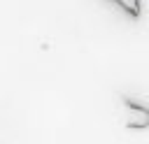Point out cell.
Returning <instances> with one entry per match:
<instances>
[{
  "mask_svg": "<svg viewBox=\"0 0 149 144\" xmlns=\"http://www.w3.org/2000/svg\"><path fill=\"white\" fill-rule=\"evenodd\" d=\"M128 105V128H147L149 125V109L142 107V105H135V102H126Z\"/></svg>",
  "mask_w": 149,
  "mask_h": 144,
  "instance_id": "1",
  "label": "cell"
},
{
  "mask_svg": "<svg viewBox=\"0 0 149 144\" xmlns=\"http://www.w3.org/2000/svg\"><path fill=\"white\" fill-rule=\"evenodd\" d=\"M114 2H116L123 12H128L133 19H137V16L142 14V2H140V0H114Z\"/></svg>",
  "mask_w": 149,
  "mask_h": 144,
  "instance_id": "2",
  "label": "cell"
}]
</instances>
